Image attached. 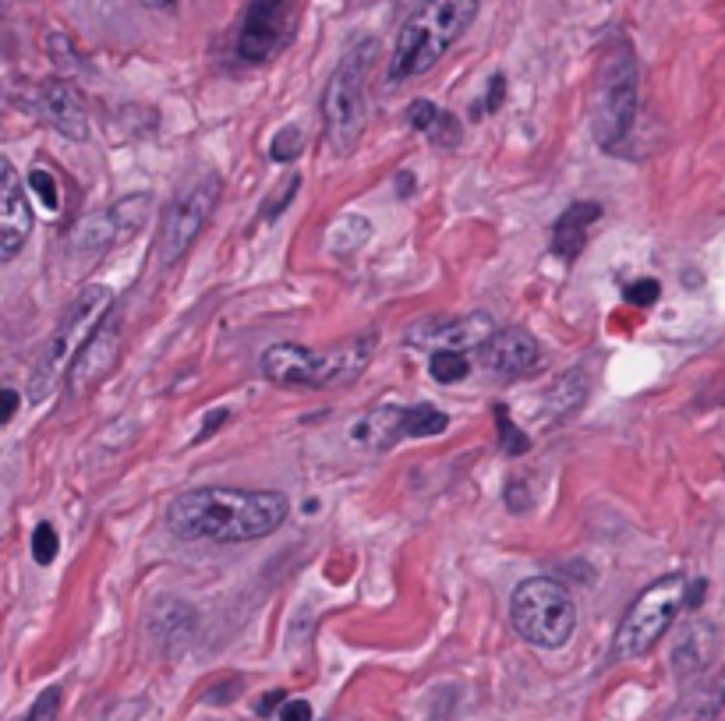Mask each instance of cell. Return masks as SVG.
<instances>
[{"instance_id":"obj_1","label":"cell","mask_w":725,"mask_h":721,"mask_svg":"<svg viewBox=\"0 0 725 721\" xmlns=\"http://www.w3.org/2000/svg\"><path fill=\"white\" fill-rule=\"evenodd\" d=\"M290 513L283 492L266 488H191L167 509V527L184 541L241 545L280 531Z\"/></svg>"},{"instance_id":"obj_2","label":"cell","mask_w":725,"mask_h":721,"mask_svg":"<svg viewBox=\"0 0 725 721\" xmlns=\"http://www.w3.org/2000/svg\"><path fill=\"white\" fill-rule=\"evenodd\" d=\"M481 0H425L397 32L390 82H411L443 61L446 50L467 32Z\"/></svg>"},{"instance_id":"obj_3","label":"cell","mask_w":725,"mask_h":721,"mask_svg":"<svg viewBox=\"0 0 725 721\" xmlns=\"http://www.w3.org/2000/svg\"><path fill=\"white\" fill-rule=\"evenodd\" d=\"M375 333H358L329 350H308L301 343H276L262 354V375L283 389H329L354 382L372 361Z\"/></svg>"},{"instance_id":"obj_4","label":"cell","mask_w":725,"mask_h":721,"mask_svg":"<svg viewBox=\"0 0 725 721\" xmlns=\"http://www.w3.org/2000/svg\"><path fill=\"white\" fill-rule=\"evenodd\" d=\"M379 54L375 39H361L340 57L336 71L329 75L326 89H322V124H326V145L336 156H351L354 145L361 142L368 117V99H365V78L372 71V61Z\"/></svg>"},{"instance_id":"obj_5","label":"cell","mask_w":725,"mask_h":721,"mask_svg":"<svg viewBox=\"0 0 725 721\" xmlns=\"http://www.w3.org/2000/svg\"><path fill=\"white\" fill-rule=\"evenodd\" d=\"M637 92H641V78H637V57L626 39L605 46L602 61L595 71V110H591V128H595V142L605 152H616L626 142L630 128L637 121Z\"/></svg>"},{"instance_id":"obj_6","label":"cell","mask_w":725,"mask_h":721,"mask_svg":"<svg viewBox=\"0 0 725 721\" xmlns=\"http://www.w3.org/2000/svg\"><path fill=\"white\" fill-rule=\"evenodd\" d=\"M220 195H223V181L216 170H199V174H191L174 191V198L163 209L160 234H156V266L170 269L174 262H181L188 255L195 237L206 230L209 216L216 213Z\"/></svg>"},{"instance_id":"obj_7","label":"cell","mask_w":725,"mask_h":721,"mask_svg":"<svg viewBox=\"0 0 725 721\" xmlns=\"http://www.w3.org/2000/svg\"><path fill=\"white\" fill-rule=\"evenodd\" d=\"M510 623L527 644L556 651L577 630V605L563 584L549 577H531L513 591Z\"/></svg>"},{"instance_id":"obj_8","label":"cell","mask_w":725,"mask_h":721,"mask_svg":"<svg viewBox=\"0 0 725 721\" xmlns=\"http://www.w3.org/2000/svg\"><path fill=\"white\" fill-rule=\"evenodd\" d=\"M687 587L690 584L680 573H669V577L644 587L634 605L626 608L623 623H619L616 637H612V658L630 661L648 654L669 633V626L676 623V615L683 612V605H687Z\"/></svg>"},{"instance_id":"obj_9","label":"cell","mask_w":725,"mask_h":721,"mask_svg":"<svg viewBox=\"0 0 725 721\" xmlns=\"http://www.w3.org/2000/svg\"><path fill=\"white\" fill-rule=\"evenodd\" d=\"M110 304H114V294H110L107 287H85L82 294L68 304L61 326L54 329V336H50V343L43 347V354H39L36 368H32V375H29L32 400H46V396H50V389L57 386V368H61L71 354H78L82 343L96 333V326L114 312Z\"/></svg>"},{"instance_id":"obj_10","label":"cell","mask_w":725,"mask_h":721,"mask_svg":"<svg viewBox=\"0 0 725 721\" xmlns=\"http://www.w3.org/2000/svg\"><path fill=\"white\" fill-rule=\"evenodd\" d=\"M450 428V418L443 410L432 407V403H418V407H375L365 410L347 435H351L354 446L372 449V453H386V449L400 446L404 439H432V435H443Z\"/></svg>"},{"instance_id":"obj_11","label":"cell","mask_w":725,"mask_h":721,"mask_svg":"<svg viewBox=\"0 0 725 721\" xmlns=\"http://www.w3.org/2000/svg\"><path fill=\"white\" fill-rule=\"evenodd\" d=\"M290 18H294V0H252L237 36V57L248 64L273 61L287 39Z\"/></svg>"},{"instance_id":"obj_12","label":"cell","mask_w":725,"mask_h":721,"mask_svg":"<svg viewBox=\"0 0 725 721\" xmlns=\"http://www.w3.org/2000/svg\"><path fill=\"white\" fill-rule=\"evenodd\" d=\"M149 213V195H131L121 198L110 209H100V213L85 216L75 230H71V248L75 251H107L114 248L117 241L131 237L142 223V216Z\"/></svg>"},{"instance_id":"obj_13","label":"cell","mask_w":725,"mask_h":721,"mask_svg":"<svg viewBox=\"0 0 725 721\" xmlns=\"http://www.w3.org/2000/svg\"><path fill=\"white\" fill-rule=\"evenodd\" d=\"M121 312H110L107 319L96 326V333L82 343V350L75 354L68 368V389L75 393H89L96 382H103L110 375V368L117 365V354H121Z\"/></svg>"},{"instance_id":"obj_14","label":"cell","mask_w":725,"mask_h":721,"mask_svg":"<svg viewBox=\"0 0 725 721\" xmlns=\"http://www.w3.org/2000/svg\"><path fill=\"white\" fill-rule=\"evenodd\" d=\"M474 354H478V365L499 379H524L542 365V347L524 329H496Z\"/></svg>"},{"instance_id":"obj_15","label":"cell","mask_w":725,"mask_h":721,"mask_svg":"<svg viewBox=\"0 0 725 721\" xmlns=\"http://www.w3.org/2000/svg\"><path fill=\"white\" fill-rule=\"evenodd\" d=\"M32 234L29 195L22 191L15 163L0 160V262H11Z\"/></svg>"},{"instance_id":"obj_16","label":"cell","mask_w":725,"mask_h":721,"mask_svg":"<svg viewBox=\"0 0 725 721\" xmlns=\"http://www.w3.org/2000/svg\"><path fill=\"white\" fill-rule=\"evenodd\" d=\"M39 110L64 138L71 142H85L89 138V114H85V103L78 96V89L64 78H54L39 89Z\"/></svg>"},{"instance_id":"obj_17","label":"cell","mask_w":725,"mask_h":721,"mask_svg":"<svg viewBox=\"0 0 725 721\" xmlns=\"http://www.w3.org/2000/svg\"><path fill=\"white\" fill-rule=\"evenodd\" d=\"M602 220V205L598 202H573L552 227V251L563 262L580 259V251L588 248V230Z\"/></svg>"},{"instance_id":"obj_18","label":"cell","mask_w":725,"mask_h":721,"mask_svg":"<svg viewBox=\"0 0 725 721\" xmlns=\"http://www.w3.org/2000/svg\"><path fill=\"white\" fill-rule=\"evenodd\" d=\"M496 333L489 322V315H467L460 322H450L439 333H425V336H411V343H421V347H435V350H478L481 343Z\"/></svg>"},{"instance_id":"obj_19","label":"cell","mask_w":725,"mask_h":721,"mask_svg":"<svg viewBox=\"0 0 725 721\" xmlns=\"http://www.w3.org/2000/svg\"><path fill=\"white\" fill-rule=\"evenodd\" d=\"M715 644H718L715 626L711 623H690L687 633H683V640L676 644V651H672L676 672H683V676L701 672V668L715 658Z\"/></svg>"},{"instance_id":"obj_20","label":"cell","mask_w":725,"mask_h":721,"mask_svg":"<svg viewBox=\"0 0 725 721\" xmlns=\"http://www.w3.org/2000/svg\"><path fill=\"white\" fill-rule=\"evenodd\" d=\"M368 237H372V223H368L365 216H336L326 230V248L333 251V255H351V251H358Z\"/></svg>"},{"instance_id":"obj_21","label":"cell","mask_w":725,"mask_h":721,"mask_svg":"<svg viewBox=\"0 0 725 721\" xmlns=\"http://www.w3.org/2000/svg\"><path fill=\"white\" fill-rule=\"evenodd\" d=\"M428 375L435 382H443V386H453V382H464L471 375V361H467L464 350H432Z\"/></svg>"},{"instance_id":"obj_22","label":"cell","mask_w":725,"mask_h":721,"mask_svg":"<svg viewBox=\"0 0 725 721\" xmlns=\"http://www.w3.org/2000/svg\"><path fill=\"white\" fill-rule=\"evenodd\" d=\"M301 149H305V135H301L298 124H287V128L276 131L273 142H269V160L273 163H294L301 156Z\"/></svg>"},{"instance_id":"obj_23","label":"cell","mask_w":725,"mask_h":721,"mask_svg":"<svg viewBox=\"0 0 725 721\" xmlns=\"http://www.w3.org/2000/svg\"><path fill=\"white\" fill-rule=\"evenodd\" d=\"M57 552H61V534H57L54 524H39L36 531H32V559L39 562V566H50V562L57 559Z\"/></svg>"},{"instance_id":"obj_24","label":"cell","mask_w":725,"mask_h":721,"mask_svg":"<svg viewBox=\"0 0 725 721\" xmlns=\"http://www.w3.org/2000/svg\"><path fill=\"white\" fill-rule=\"evenodd\" d=\"M496 425H499V442H503V449H506V453H513V456L527 453V446H531V439H527V435L520 432L517 425H513L510 410H506L503 403H496Z\"/></svg>"},{"instance_id":"obj_25","label":"cell","mask_w":725,"mask_h":721,"mask_svg":"<svg viewBox=\"0 0 725 721\" xmlns=\"http://www.w3.org/2000/svg\"><path fill=\"white\" fill-rule=\"evenodd\" d=\"M407 117H411V128H414V131H425V135H432V128H435V124H439L443 110L435 107L432 99H414L411 110H407Z\"/></svg>"},{"instance_id":"obj_26","label":"cell","mask_w":725,"mask_h":721,"mask_svg":"<svg viewBox=\"0 0 725 721\" xmlns=\"http://www.w3.org/2000/svg\"><path fill=\"white\" fill-rule=\"evenodd\" d=\"M623 294H626V301L637 304V308H651V304H655L658 297H662V283L651 280V276H644V280L630 283V287H626Z\"/></svg>"},{"instance_id":"obj_27","label":"cell","mask_w":725,"mask_h":721,"mask_svg":"<svg viewBox=\"0 0 725 721\" xmlns=\"http://www.w3.org/2000/svg\"><path fill=\"white\" fill-rule=\"evenodd\" d=\"M29 188L36 191L39 198L46 202V209H61V191H57V181L46 170H32L29 174Z\"/></svg>"},{"instance_id":"obj_28","label":"cell","mask_w":725,"mask_h":721,"mask_svg":"<svg viewBox=\"0 0 725 721\" xmlns=\"http://www.w3.org/2000/svg\"><path fill=\"white\" fill-rule=\"evenodd\" d=\"M57 707H61V690H57V686H50V690H46L43 697L36 700V707H32V714L25 721H54L57 718Z\"/></svg>"},{"instance_id":"obj_29","label":"cell","mask_w":725,"mask_h":721,"mask_svg":"<svg viewBox=\"0 0 725 721\" xmlns=\"http://www.w3.org/2000/svg\"><path fill=\"white\" fill-rule=\"evenodd\" d=\"M298 184H301V177H290L287 188H280V195H276L273 202H269L266 209H262V220H273V216L280 213V209H287L290 198H294V191H298Z\"/></svg>"},{"instance_id":"obj_30","label":"cell","mask_w":725,"mask_h":721,"mask_svg":"<svg viewBox=\"0 0 725 721\" xmlns=\"http://www.w3.org/2000/svg\"><path fill=\"white\" fill-rule=\"evenodd\" d=\"M276 714H280V721H312V704L308 700H283Z\"/></svg>"},{"instance_id":"obj_31","label":"cell","mask_w":725,"mask_h":721,"mask_svg":"<svg viewBox=\"0 0 725 721\" xmlns=\"http://www.w3.org/2000/svg\"><path fill=\"white\" fill-rule=\"evenodd\" d=\"M503 89H506V78L503 75H492V85H489V96H485V110H499V103H503Z\"/></svg>"},{"instance_id":"obj_32","label":"cell","mask_w":725,"mask_h":721,"mask_svg":"<svg viewBox=\"0 0 725 721\" xmlns=\"http://www.w3.org/2000/svg\"><path fill=\"white\" fill-rule=\"evenodd\" d=\"M227 418H230L227 410H213V414H209V421H206V428H202V432H199V442H202V439H209V435H213L216 428H220Z\"/></svg>"},{"instance_id":"obj_33","label":"cell","mask_w":725,"mask_h":721,"mask_svg":"<svg viewBox=\"0 0 725 721\" xmlns=\"http://www.w3.org/2000/svg\"><path fill=\"white\" fill-rule=\"evenodd\" d=\"M15 410H18V393L11 386H4V418H0V421L8 425V421L15 418Z\"/></svg>"},{"instance_id":"obj_34","label":"cell","mask_w":725,"mask_h":721,"mask_svg":"<svg viewBox=\"0 0 725 721\" xmlns=\"http://www.w3.org/2000/svg\"><path fill=\"white\" fill-rule=\"evenodd\" d=\"M704 591H708V584H704V580H697V584H690V587H687V605H701Z\"/></svg>"},{"instance_id":"obj_35","label":"cell","mask_w":725,"mask_h":721,"mask_svg":"<svg viewBox=\"0 0 725 721\" xmlns=\"http://www.w3.org/2000/svg\"><path fill=\"white\" fill-rule=\"evenodd\" d=\"M283 700H287L283 693H269V697L259 704V714H269V711H273V704H283Z\"/></svg>"},{"instance_id":"obj_36","label":"cell","mask_w":725,"mask_h":721,"mask_svg":"<svg viewBox=\"0 0 725 721\" xmlns=\"http://www.w3.org/2000/svg\"><path fill=\"white\" fill-rule=\"evenodd\" d=\"M145 4H149V8H174L177 0H145Z\"/></svg>"}]
</instances>
